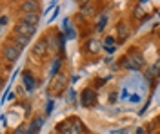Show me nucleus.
<instances>
[{"label":"nucleus","mask_w":160,"mask_h":134,"mask_svg":"<svg viewBox=\"0 0 160 134\" xmlns=\"http://www.w3.org/2000/svg\"><path fill=\"white\" fill-rule=\"evenodd\" d=\"M93 6H95V4H91V2H88V4H82V15H84V16H91V15H95V7H93Z\"/></svg>","instance_id":"17"},{"label":"nucleus","mask_w":160,"mask_h":134,"mask_svg":"<svg viewBox=\"0 0 160 134\" xmlns=\"http://www.w3.org/2000/svg\"><path fill=\"white\" fill-rule=\"evenodd\" d=\"M22 80H24V89H26L28 93H33L35 87H37V82H35V78H33V74H31V72H24V74H22Z\"/></svg>","instance_id":"8"},{"label":"nucleus","mask_w":160,"mask_h":134,"mask_svg":"<svg viewBox=\"0 0 160 134\" xmlns=\"http://www.w3.org/2000/svg\"><path fill=\"white\" fill-rule=\"evenodd\" d=\"M158 76H160V67L157 65V63H155V65H151L149 69L146 71V78H148V80H157Z\"/></svg>","instance_id":"12"},{"label":"nucleus","mask_w":160,"mask_h":134,"mask_svg":"<svg viewBox=\"0 0 160 134\" xmlns=\"http://www.w3.org/2000/svg\"><path fill=\"white\" fill-rule=\"evenodd\" d=\"M51 111H53V102L49 100V102H48V109H46V113H48V114H51Z\"/></svg>","instance_id":"26"},{"label":"nucleus","mask_w":160,"mask_h":134,"mask_svg":"<svg viewBox=\"0 0 160 134\" xmlns=\"http://www.w3.org/2000/svg\"><path fill=\"white\" fill-rule=\"evenodd\" d=\"M60 65H62V60H60V58H55V62H53V67H51V80H53L55 76H58L57 72L60 71Z\"/></svg>","instance_id":"20"},{"label":"nucleus","mask_w":160,"mask_h":134,"mask_svg":"<svg viewBox=\"0 0 160 134\" xmlns=\"http://www.w3.org/2000/svg\"><path fill=\"white\" fill-rule=\"evenodd\" d=\"M71 125H73V122H71V120L62 122V123L58 125V134H71Z\"/></svg>","instance_id":"16"},{"label":"nucleus","mask_w":160,"mask_h":134,"mask_svg":"<svg viewBox=\"0 0 160 134\" xmlns=\"http://www.w3.org/2000/svg\"><path fill=\"white\" fill-rule=\"evenodd\" d=\"M80 96H82V105L84 107H93L97 103V93L93 89H84Z\"/></svg>","instance_id":"5"},{"label":"nucleus","mask_w":160,"mask_h":134,"mask_svg":"<svg viewBox=\"0 0 160 134\" xmlns=\"http://www.w3.org/2000/svg\"><path fill=\"white\" fill-rule=\"evenodd\" d=\"M129 35H131L129 25H128L124 20L118 22V25H117V36H118V42H126L128 38H129Z\"/></svg>","instance_id":"6"},{"label":"nucleus","mask_w":160,"mask_h":134,"mask_svg":"<svg viewBox=\"0 0 160 134\" xmlns=\"http://www.w3.org/2000/svg\"><path fill=\"white\" fill-rule=\"evenodd\" d=\"M157 65H158V67H160V58H158V60H157Z\"/></svg>","instance_id":"29"},{"label":"nucleus","mask_w":160,"mask_h":134,"mask_svg":"<svg viewBox=\"0 0 160 134\" xmlns=\"http://www.w3.org/2000/svg\"><path fill=\"white\" fill-rule=\"evenodd\" d=\"M104 49H115V38L113 36H108L104 40Z\"/></svg>","instance_id":"22"},{"label":"nucleus","mask_w":160,"mask_h":134,"mask_svg":"<svg viewBox=\"0 0 160 134\" xmlns=\"http://www.w3.org/2000/svg\"><path fill=\"white\" fill-rule=\"evenodd\" d=\"M0 120H2V127H6V125H8V123H6V122H8V118H6V116H2Z\"/></svg>","instance_id":"27"},{"label":"nucleus","mask_w":160,"mask_h":134,"mask_svg":"<svg viewBox=\"0 0 160 134\" xmlns=\"http://www.w3.org/2000/svg\"><path fill=\"white\" fill-rule=\"evenodd\" d=\"M28 131H29V125L22 123V125H18V127L15 129V132L13 134H28Z\"/></svg>","instance_id":"23"},{"label":"nucleus","mask_w":160,"mask_h":134,"mask_svg":"<svg viewBox=\"0 0 160 134\" xmlns=\"http://www.w3.org/2000/svg\"><path fill=\"white\" fill-rule=\"evenodd\" d=\"M13 44L20 47V49H24V47H28V44H29V36H22V35H17V36H13Z\"/></svg>","instance_id":"11"},{"label":"nucleus","mask_w":160,"mask_h":134,"mask_svg":"<svg viewBox=\"0 0 160 134\" xmlns=\"http://www.w3.org/2000/svg\"><path fill=\"white\" fill-rule=\"evenodd\" d=\"M20 53H22V49L17 47L15 44H13V45H6V49H4V58H6L9 63H13V62H17V60H18Z\"/></svg>","instance_id":"4"},{"label":"nucleus","mask_w":160,"mask_h":134,"mask_svg":"<svg viewBox=\"0 0 160 134\" xmlns=\"http://www.w3.org/2000/svg\"><path fill=\"white\" fill-rule=\"evenodd\" d=\"M111 134H128V129H120V131H111Z\"/></svg>","instance_id":"25"},{"label":"nucleus","mask_w":160,"mask_h":134,"mask_svg":"<svg viewBox=\"0 0 160 134\" xmlns=\"http://www.w3.org/2000/svg\"><path fill=\"white\" fill-rule=\"evenodd\" d=\"M33 51H35V56H46L49 53V42H48V38L37 42V45H35Z\"/></svg>","instance_id":"7"},{"label":"nucleus","mask_w":160,"mask_h":134,"mask_svg":"<svg viewBox=\"0 0 160 134\" xmlns=\"http://www.w3.org/2000/svg\"><path fill=\"white\" fill-rule=\"evenodd\" d=\"M38 13H31V15H26L24 16V22H28V24H31V25H37L38 24Z\"/></svg>","instance_id":"18"},{"label":"nucleus","mask_w":160,"mask_h":134,"mask_svg":"<svg viewBox=\"0 0 160 134\" xmlns=\"http://www.w3.org/2000/svg\"><path fill=\"white\" fill-rule=\"evenodd\" d=\"M40 9V4L35 2V0H29V2H22V11L26 15H31V13H38Z\"/></svg>","instance_id":"9"},{"label":"nucleus","mask_w":160,"mask_h":134,"mask_svg":"<svg viewBox=\"0 0 160 134\" xmlns=\"http://www.w3.org/2000/svg\"><path fill=\"white\" fill-rule=\"evenodd\" d=\"M111 102H117V93H111V98H109Z\"/></svg>","instance_id":"28"},{"label":"nucleus","mask_w":160,"mask_h":134,"mask_svg":"<svg viewBox=\"0 0 160 134\" xmlns=\"http://www.w3.org/2000/svg\"><path fill=\"white\" fill-rule=\"evenodd\" d=\"M66 102L69 103V105H75V103H77V93H75L73 89L68 91V94H66Z\"/></svg>","instance_id":"21"},{"label":"nucleus","mask_w":160,"mask_h":134,"mask_svg":"<svg viewBox=\"0 0 160 134\" xmlns=\"http://www.w3.org/2000/svg\"><path fill=\"white\" fill-rule=\"evenodd\" d=\"M62 27H64V31L68 33V38H77V31H75V27H73V25H69V18H64Z\"/></svg>","instance_id":"14"},{"label":"nucleus","mask_w":160,"mask_h":134,"mask_svg":"<svg viewBox=\"0 0 160 134\" xmlns=\"http://www.w3.org/2000/svg\"><path fill=\"white\" fill-rule=\"evenodd\" d=\"M122 63H124V67L129 69V71H140V69H144V65H146V58H144V54L140 51L135 49L133 53H129L128 56L122 58Z\"/></svg>","instance_id":"1"},{"label":"nucleus","mask_w":160,"mask_h":134,"mask_svg":"<svg viewBox=\"0 0 160 134\" xmlns=\"http://www.w3.org/2000/svg\"><path fill=\"white\" fill-rule=\"evenodd\" d=\"M108 20H109V16H108V13H102V16H100V20L97 22V31L102 33L106 29V25H108Z\"/></svg>","instance_id":"15"},{"label":"nucleus","mask_w":160,"mask_h":134,"mask_svg":"<svg viewBox=\"0 0 160 134\" xmlns=\"http://www.w3.org/2000/svg\"><path fill=\"white\" fill-rule=\"evenodd\" d=\"M8 22H9V18H8L6 15H2V18H0V25H2V27H6V25H8Z\"/></svg>","instance_id":"24"},{"label":"nucleus","mask_w":160,"mask_h":134,"mask_svg":"<svg viewBox=\"0 0 160 134\" xmlns=\"http://www.w3.org/2000/svg\"><path fill=\"white\" fill-rule=\"evenodd\" d=\"M66 87H68V78H66L64 74H58V76H55L49 82L48 94H49V96H60V94L66 91Z\"/></svg>","instance_id":"2"},{"label":"nucleus","mask_w":160,"mask_h":134,"mask_svg":"<svg viewBox=\"0 0 160 134\" xmlns=\"http://www.w3.org/2000/svg\"><path fill=\"white\" fill-rule=\"evenodd\" d=\"M158 38H160V35H158Z\"/></svg>","instance_id":"30"},{"label":"nucleus","mask_w":160,"mask_h":134,"mask_svg":"<svg viewBox=\"0 0 160 134\" xmlns=\"http://www.w3.org/2000/svg\"><path fill=\"white\" fill-rule=\"evenodd\" d=\"M84 131H86L84 123L80 122L78 118H75L73 120V125H71V134H84Z\"/></svg>","instance_id":"13"},{"label":"nucleus","mask_w":160,"mask_h":134,"mask_svg":"<svg viewBox=\"0 0 160 134\" xmlns=\"http://www.w3.org/2000/svg\"><path fill=\"white\" fill-rule=\"evenodd\" d=\"M17 35H22V36H33L35 33H37V25H31V24H28V22L20 20L18 24H17Z\"/></svg>","instance_id":"3"},{"label":"nucleus","mask_w":160,"mask_h":134,"mask_svg":"<svg viewBox=\"0 0 160 134\" xmlns=\"http://www.w3.org/2000/svg\"><path fill=\"white\" fill-rule=\"evenodd\" d=\"M144 15H146V7H144V2H140L138 6L135 7V18L140 20V18H144Z\"/></svg>","instance_id":"19"},{"label":"nucleus","mask_w":160,"mask_h":134,"mask_svg":"<svg viewBox=\"0 0 160 134\" xmlns=\"http://www.w3.org/2000/svg\"><path fill=\"white\" fill-rule=\"evenodd\" d=\"M86 49H88L91 54H97V53H100V49H104V44H100L98 40L91 38V40H88V44H86Z\"/></svg>","instance_id":"10"}]
</instances>
